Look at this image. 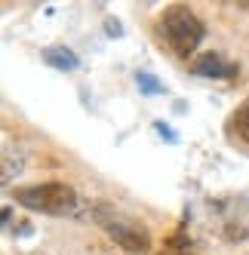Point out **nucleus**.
I'll return each instance as SVG.
<instances>
[{
	"label": "nucleus",
	"mask_w": 249,
	"mask_h": 255,
	"mask_svg": "<svg viewBox=\"0 0 249 255\" xmlns=\"http://www.w3.org/2000/svg\"><path fill=\"white\" fill-rule=\"evenodd\" d=\"M12 200H15V203H22L25 209L46 212V215H74L77 212V194H74V188L62 185V181L15 188Z\"/></svg>",
	"instance_id": "nucleus-1"
},
{
	"label": "nucleus",
	"mask_w": 249,
	"mask_h": 255,
	"mask_svg": "<svg viewBox=\"0 0 249 255\" xmlns=\"http://www.w3.org/2000/svg\"><path fill=\"white\" fill-rule=\"evenodd\" d=\"M93 218H96V225L108 234L114 243H120L126 252L141 255V252L151 249V234H148V228L141 225V222H135V218L123 215L120 209H111V206H105V203H96Z\"/></svg>",
	"instance_id": "nucleus-2"
},
{
	"label": "nucleus",
	"mask_w": 249,
	"mask_h": 255,
	"mask_svg": "<svg viewBox=\"0 0 249 255\" xmlns=\"http://www.w3.org/2000/svg\"><path fill=\"white\" fill-rule=\"evenodd\" d=\"M160 37L169 43L175 56H191L203 40V22L188 6H169L160 15Z\"/></svg>",
	"instance_id": "nucleus-3"
},
{
	"label": "nucleus",
	"mask_w": 249,
	"mask_h": 255,
	"mask_svg": "<svg viewBox=\"0 0 249 255\" xmlns=\"http://www.w3.org/2000/svg\"><path fill=\"white\" fill-rule=\"evenodd\" d=\"M191 71L197 77H212V80H228L237 74V65H231L222 59V52H203L200 59H194Z\"/></svg>",
	"instance_id": "nucleus-4"
},
{
	"label": "nucleus",
	"mask_w": 249,
	"mask_h": 255,
	"mask_svg": "<svg viewBox=\"0 0 249 255\" xmlns=\"http://www.w3.org/2000/svg\"><path fill=\"white\" fill-rule=\"evenodd\" d=\"M43 59H46V65L59 68V71H74V68H77V56H74L71 49H62V46L43 49Z\"/></svg>",
	"instance_id": "nucleus-5"
},
{
	"label": "nucleus",
	"mask_w": 249,
	"mask_h": 255,
	"mask_svg": "<svg viewBox=\"0 0 249 255\" xmlns=\"http://www.w3.org/2000/svg\"><path fill=\"white\" fill-rule=\"evenodd\" d=\"M231 132H234L243 144H249V99L234 111V117H231Z\"/></svg>",
	"instance_id": "nucleus-6"
},
{
	"label": "nucleus",
	"mask_w": 249,
	"mask_h": 255,
	"mask_svg": "<svg viewBox=\"0 0 249 255\" xmlns=\"http://www.w3.org/2000/svg\"><path fill=\"white\" fill-rule=\"evenodd\" d=\"M135 83H138L141 93H148V96L163 93V83H157V80H154V74H138V77H135Z\"/></svg>",
	"instance_id": "nucleus-7"
},
{
	"label": "nucleus",
	"mask_w": 249,
	"mask_h": 255,
	"mask_svg": "<svg viewBox=\"0 0 249 255\" xmlns=\"http://www.w3.org/2000/svg\"><path fill=\"white\" fill-rule=\"evenodd\" d=\"M154 126H157V135H160V138H166V141H179V138H175V132L169 129L166 123H154Z\"/></svg>",
	"instance_id": "nucleus-8"
},
{
	"label": "nucleus",
	"mask_w": 249,
	"mask_h": 255,
	"mask_svg": "<svg viewBox=\"0 0 249 255\" xmlns=\"http://www.w3.org/2000/svg\"><path fill=\"white\" fill-rule=\"evenodd\" d=\"M105 25H108V34H111V37H120V34H123V31H120V22H117V19H108Z\"/></svg>",
	"instance_id": "nucleus-9"
}]
</instances>
